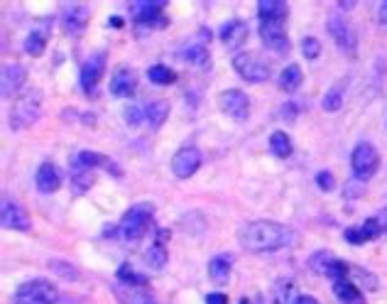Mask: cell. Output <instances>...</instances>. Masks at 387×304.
Wrapping results in <instances>:
<instances>
[{
	"label": "cell",
	"mask_w": 387,
	"mask_h": 304,
	"mask_svg": "<svg viewBox=\"0 0 387 304\" xmlns=\"http://www.w3.org/2000/svg\"><path fill=\"white\" fill-rule=\"evenodd\" d=\"M309 268L314 270V273L324 275V278H331L334 282L339 280H348V265L343 263V260L336 258L334 253L329 251H319L312 255V260H309Z\"/></svg>",
	"instance_id": "52a82bcc"
},
{
	"label": "cell",
	"mask_w": 387,
	"mask_h": 304,
	"mask_svg": "<svg viewBox=\"0 0 387 304\" xmlns=\"http://www.w3.org/2000/svg\"><path fill=\"white\" fill-rule=\"evenodd\" d=\"M343 99H346V81H339V84L331 86V89L324 94L321 108H324V111H339L343 106Z\"/></svg>",
	"instance_id": "484cf974"
},
{
	"label": "cell",
	"mask_w": 387,
	"mask_h": 304,
	"mask_svg": "<svg viewBox=\"0 0 387 304\" xmlns=\"http://www.w3.org/2000/svg\"><path fill=\"white\" fill-rule=\"evenodd\" d=\"M380 167V155L378 150L373 148L370 143H358L351 152V170L353 177L361 179V182H368V179L375 177Z\"/></svg>",
	"instance_id": "5b68a950"
},
{
	"label": "cell",
	"mask_w": 387,
	"mask_h": 304,
	"mask_svg": "<svg viewBox=\"0 0 387 304\" xmlns=\"http://www.w3.org/2000/svg\"><path fill=\"white\" fill-rule=\"evenodd\" d=\"M199 167H201V152L196 148H182L172 157V172H174V177H179V179L194 177Z\"/></svg>",
	"instance_id": "4fadbf2b"
},
{
	"label": "cell",
	"mask_w": 387,
	"mask_h": 304,
	"mask_svg": "<svg viewBox=\"0 0 387 304\" xmlns=\"http://www.w3.org/2000/svg\"><path fill=\"white\" fill-rule=\"evenodd\" d=\"M152 214H155V206L152 204H135L125 211L121 228H118L125 246H135V243L143 241V236L147 233V226H150V221H152Z\"/></svg>",
	"instance_id": "7a4b0ae2"
},
{
	"label": "cell",
	"mask_w": 387,
	"mask_h": 304,
	"mask_svg": "<svg viewBox=\"0 0 387 304\" xmlns=\"http://www.w3.org/2000/svg\"><path fill=\"white\" fill-rule=\"evenodd\" d=\"M334 295L341 304H365L363 292L353 285L351 280H339L334 282Z\"/></svg>",
	"instance_id": "44dd1931"
},
{
	"label": "cell",
	"mask_w": 387,
	"mask_h": 304,
	"mask_svg": "<svg viewBox=\"0 0 387 304\" xmlns=\"http://www.w3.org/2000/svg\"><path fill=\"white\" fill-rule=\"evenodd\" d=\"M35 184H37V189H40L42 194L57 192L59 184H62V175H59L57 165H52V162L40 165V170H37V175H35Z\"/></svg>",
	"instance_id": "e0dca14e"
},
{
	"label": "cell",
	"mask_w": 387,
	"mask_h": 304,
	"mask_svg": "<svg viewBox=\"0 0 387 304\" xmlns=\"http://www.w3.org/2000/svg\"><path fill=\"white\" fill-rule=\"evenodd\" d=\"M182 62L192 64V67H199V69H206L211 64V57H209V50L204 45H189L182 50Z\"/></svg>",
	"instance_id": "d4e9b609"
},
{
	"label": "cell",
	"mask_w": 387,
	"mask_h": 304,
	"mask_svg": "<svg viewBox=\"0 0 387 304\" xmlns=\"http://www.w3.org/2000/svg\"><path fill=\"white\" fill-rule=\"evenodd\" d=\"M147 79L157 86H170L177 81V74H174L170 67H165V64H155V67L147 69Z\"/></svg>",
	"instance_id": "f1b7e54d"
},
{
	"label": "cell",
	"mask_w": 387,
	"mask_h": 304,
	"mask_svg": "<svg viewBox=\"0 0 387 304\" xmlns=\"http://www.w3.org/2000/svg\"><path fill=\"white\" fill-rule=\"evenodd\" d=\"M326 32H329L331 40L336 42V47H339L341 52L356 57L358 35H356V30H353L351 23H346V20H341V18H331L329 23H326Z\"/></svg>",
	"instance_id": "ba28073f"
},
{
	"label": "cell",
	"mask_w": 387,
	"mask_h": 304,
	"mask_svg": "<svg viewBox=\"0 0 387 304\" xmlns=\"http://www.w3.org/2000/svg\"><path fill=\"white\" fill-rule=\"evenodd\" d=\"M238 241L248 253H275L292 243V231L277 221H250L241 226Z\"/></svg>",
	"instance_id": "6da1fadb"
},
{
	"label": "cell",
	"mask_w": 387,
	"mask_h": 304,
	"mask_svg": "<svg viewBox=\"0 0 387 304\" xmlns=\"http://www.w3.org/2000/svg\"><path fill=\"white\" fill-rule=\"evenodd\" d=\"M72 167H81V170H96V167H111V162H108L106 155H101V152H94V150H81L79 155L72 160Z\"/></svg>",
	"instance_id": "603a6c76"
},
{
	"label": "cell",
	"mask_w": 387,
	"mask_h": 304,
	"mask_svg": "<svg viewBox=\"0 0 387 304\" xmlns=\"http://www.w3.org/2000/svg\"><path fill=\"white\" fill-rule=\"evenodd\" d=\"M248 35H250V30L243 20H228V23L218 30V37H221L223 45H226L228 50H238V47H243L245 42H248Z\"/></svg>",
	"instance_id": "5bb4252c"
},
{
	"label": "cell",
	"mask_w": 387,
	"mask_h": 304,
	"mask_svg": "<svg viewBox=\"0 0 387 304\" xmlns=\"http://www.w3.org/2000/svg\"><path fill=\"white\" fill-rule=\"evenodd\" d=\"M334 175H331L329 170H321V172H316V187L319 189H324V192H331L334 189Z\"/></svg>",
	"instance_id": "8d00e7d4"
},
{
	"label": "cell",
	"mask_w": 387,
	"mask_h": 304,
	"mask_svg": "<svg viewBox=\"0 0 387 304\" xmlns=\"http://www.w3.org/2000/svg\"><path fill=\"white\" fill-rule=\"evenodd\" d=\"M135 86H138V76L130 67H118L111 76V94L118 99H128L133 96Z\"/></svg>",
	"instance_id": "9a60e30c"
},
{
	"label": "cell",
	"mask_w": 387,
	"mask_h": 304,
	"mask_svg": "<svg viewBox=\"0 0 387 304\" xmlns=\"http://www.w3.org/2000/svg\"><path fill=\"white\" fill-rule=\"evenodd\" d=\"M64 27L69 32H79L86 27V20H89V8L86 5H79V3H72V5H64Z\"/></svg>",
	"instance_id": "d6986e66"
},
{
	"label": "cell",
	"mask_w": 387,
	"mask_h": 304,
	"mask_svg": "<svg viewBox=\"0 0 387 304\" xmlns=\"http://www.w3.org/2000/svg\"><path fill=\"white\" fill-rule=\"evenodd\" d=\"M378 20H380V25L387 27V0L383 5H380V10H378Z\"/></svg>",
	"instance_id": "b9f144b4"
},
{
	"label": "cell",
	"mask_w": 387,
	"mask_h": 304,
	"mask_svg": "<svg viewBox=\"0 0 387 304\" xmlns=\"http://www.w3.org/2000/svg\"><path fill=\"white\" fill-rule=\"evenodd\" d=\"M356 275H358V280L363 282H368V290H375V287H378V280L373 278V273H368V270H363V268H356Z\"/></svg>",
	"instance_id": "f35d334b"
},
{
	"label": "cell",
	"mask_w": 387,
	"mask_h": 304,
	"mask_svg": "<svg viewBox=\"0 0 387 304\" xmlns=\"http://www.w3.org/2000/svg\"><path fill=\"white\" fill-rule=\"evenodd\" d=\"M218 103H221V111L228 113V116H231L233 121H238V123H243L245 118L250 116V101H248V96H245L241 89L223 91L221 99H218Z\"/></svg>",
	"instance_id": "7c38bea8"
},
{
	"label": "cell",
	"mask_w": 387,
	"mask_h": 304,
	"mask_svg": "<svg viewBox=\"0 0 387 304\" xmlns=\"http://www.w3.org/2000/svg\"><path fill=\"white\" fill-rule=\"evenodd\" d=\"M375 219H378V224H380V231L387 233V209H385V211H380V214L375 216Z\"/></svg>",
	"instance_id": "7bdbcfd3"
},
{
	"label": "cell",
	"mask_w": 387,
	"mask_h": 304,
	"mask_svg": "<svg viewBox=\"0 0 387 304\" xmlns=\"http://www.w3.org/2000/svg\"><path fill=\"white\" fill-rule=\"evenodd\" d=\"M280 113H282V118H285V121H294V116H297V108H294V103H285Z\"/></svg>",
	"instance_id": "60d3db41"
},
{
	"label": "cell",
	"mask_w": 387,
	"mask_h": 304,
	"mask_svg": "<svg viewBox=\"0 0 387 304\" xmlns=\"http://www.w3.org/2000/svg\"><path fill=\"white\" fill-rule=\"evenodd\" d=\"M0 221H3V226L10 228V231H30L32 228L27 209L20 202H15L13 197H8V194H5L3 202H0Z\"/></svg>",
	"instance_id": "8992f818"
},
{
	"label": "cell",
	"mask_w": 387,
	"mask_h": 304,
	"mask_svg": "<svg viewBox=\"0 0 387 304\" xmlns=\"http://www.w3.org/2000/svg\"><path fill=\"white\" fill-rule=\"evenodd\" d=\"M206 304H228V295H223V292H211V295H206Z\"/></svg>",
	"instance_id": "ab89813d"
},
{
	"label": "cell",
	"mask_w": 387,
	"mask_h": 304,
	"mask_svg": "<svg viewBox=\"0 0 387 304\" xmlns=\"http://www.w3.org/2000/svg\"><path fill=\"white\" fill-rule=\"evenodd\" d=\"M302 69L297 67V64H287L285 69L280 72V79H277V86H280L282 91H287V94H292V91H297L299 86H302Z\"/></svg>",
	"instance_id": "cb8c5ba5"
},
{
	"label": "cell",
	"mask_w": 387,
	"mask_h": 304,
	"mask_svg": "<svg viewBox=\"0 0 387 304\" xmlns=\"http://www.w3.org/2000/svg\"><path fill=\"white\" fill-rule=\"evenodd\" d=\"M140 118H145V113L140 111L138 106H130L128 111H125V123H128V126H138Z\"/></svg>",
	"instance_id": "74e56055"
},
{
	"label": "cell",
	"mask_w": 387,
	"mask_h": 304,
	"mask_svg": "<svg viewBox=\"0 0 387 304\" xmlns=\"http://www.w3.org/2000/svg\"><path fill=\"white\" fill-rule=\"evenodd\" d=\"M113 290H116V297L121 304H157L145 287H133V285H123V282H118Z\"/></svg>",
	"instance_id": "ac0fdd59"
},
{
	"label": "cell",
	"mask_w": 387,
	"mask_h": 304,
	"mask_svg": "<svg viewBox=\"0 0 387 304\" xmlns=\"http://www.w3.org/2000/svg\"><path fill=\"white\" fill-rule=\"evenodd\" d=\"M231 265H233V258L231 255H214L209 260V278L216 282V285H223L231 278Z\"/></svg>",
	"instance_id": "ffe728a7"
},
{
	"label": "cell",
	"mask_w": 387,
	"mask_h": 304,
	"mask_svg": "<svg viewBox=\"0 0 387 304\" xmlns=\"http://www.w3.org/2000/svg\"><path fill=\"white\" fill-rule=\"evenodd\" d=\"M260 40L272 52H290V40L285 35V23L280 20H263L260 23Z\"/></svg>",
	"instance_id": "8fae6325"
},
{
	"label": "cell",
	"mask_w": 387,
	"mask_h": 304,
	"mask_svg": "<svg viewBox=\"0 0 387 304\" xmlns=\"http://www.w3.org/2000/svg\"><path fill=\"white\" fill-rule=\"evenodd\" d=\"M103 72H106V54L103 52L91 54V57L84 62V67H81V79H79L86 96H96L98 84H101V79H103Z\"/></svg>",
	"instance_id": "9c48e42d"
},
{
	"label": "cell",
	"mask_w": 387,
	"mask_h": 304,
	"mask_svg": "<svg viewBox=\"0 0 387 304\" xmlns=\"http://www.w3.org/2000/svg\"><path fill=\"white\" fill-rule=\"evenodd\" d=\"M145 260H147V265L155 268V270L165 268V265H167V248L162 246V243H152V246L147 248Z\"/></svg>",
	"instance_id": "1f68e13d"
},
{
	"label": "cell",
	"mask_w": 387,
	"mask_h": 304,
	"mask_svg": "<svg viewBox=\"0 0 387 304\" xmlns=\"http://www.w3.org/2000/svg\"><path fill=\"white\" fill-rule=\"evenodd\" d=\"M233 69L241 74V79L250 81V84H260V81L270 79V67L260 62L253 54H236L233 57Z\"/></svg>",
	"instance_id": "30bf717a"
},
{
	"label": "cell",
	"mask_w": 387,
	"mask_h": 304,
	"mask_svg": "<svg viewBox=\"0 0 387 304\" xmlns=\"http://www.w3.org/2000/svg\"><path fill=\"white\" fill-rule=\"evenodd\" d=\"M255 304H263V300H260V297H258V302H255Z\"/></svg>",
	"instance_id": "7dc6e473"
},
{
	"label": "cell",
	"mask_w": 387,
	"mask_h": 304,
	"mask_svg": "<svg viewBox=\"0 0 387 304\" xmlns=\"http://www.w3.org/2000/svg\"><path fill=\"white\" fill-rule=\"evenodd\" d=\"M118 282H123V285H133V287H145L147 278L143 273H138V270H133L130 265H121V268H118Z\"/></svg>",
	"instance_id": "d6a6232c"
},
{
	"label": "cell",
	"mask_w": 387,
	"mask_h": 304,
	"mask_svg": "<svg viewBox=\"0 0 387 304\" xmlns=\"http://www.w3.org/2000/svg\"><path fill=\"white\" fill-rule=\"evenodd\" d=\"M258 15H260V23H263V20H280V23H285L287 3H282V0H260Z\"/></svg>",
	"instance_id": "7402d4cb"
},
{
	"label": "cell",
	"mask_w": 387,
	"mask_h": 304,
	"mask_svg": "<svg viewBox=\"0 0 387 304\" xmlns=\"http://www.w3.org/2000/svg\"><path fill=\"white\" fill-rule=\"evenodd\" d=\"M45 47H47V35L45 32H30L27 35V40H25V52L27 54H32V57H40L42 52H45Z\"/></svg>",
	"instance_id": "836d02e7"
},
{
	"label": "cell",
	"mask_w": 387,
	"mask_h": 304,
	"mask_svg": "<svg viewBox=\"0 0 387 304\" xmlns=\"http://www.w3.org/2000/svg\"><path fill=\"white\" fill-rule=\"evenodd\" d=\"M27 72L23 64H5L3 67V99H13L23 89Z\"/></svg>",
	"instance_id": "2e32d148"
},
{
	"label": "cell",
	"mask_w": 387,
	"mask_h": 304,
	"mask_svg": "<svg viewBox=\"0 0 387 304\" xmlns=\"http://www.w3.org/2000/svg\"><path fill=\"white\" fill-rule=\"evenodd\" d=\"M272 304H294V282L280 280L272 292Z\"/></svg>",
	"instance_id": "f546056e"
},
{
	"label": "cell",
	"mask_w": 387,
	"mask_h": 304,
	"mask_svg": "<svg viewBox=\"0 0 387 304\" xmlns=\"http://www.w3.org/2000/svg\"><path fill=\"white\" fill-rule=\"evenodd\" d=\"M302 52H304V57H307V59H316L321 54V42L312 35L304 37V40H302Z\"/></svg>",
	"instance_id": "d590c367"
},
{
	"label": "cell",
	"mask_w": 387,
	"mask_h": 304,
	"mask_svg": "<svg viewBox=\"0 0 387 304\" xmlns=\"http://www.w3.org/2000/svg\"><path fill=\"white\" fill-rule=\"evenodd\" d=\"M270 150H272V155H275V157L285 160V157L292 155V140L287 138V133L275 130V133L270 135Z\"/></svg>",
	"instance_id": "4316f807"
},
{
	"label": "cell",
	"mask_w": 387,
	"mask_h": 304,
	"mask_svg": "<svg viewBox=\"0 0 387 304\" xmlns=\"http://www.w3.org/2000/svg\"><path fill=\"white\" fill-rule=\"evenodd\" d=\"M94 184V175L91 170H81V167H72V187L76 194H84Z\"/></svg>",
	"instance_id": "4dcf8cb0"
},
{
	"label": "cell",
	"mask_w": 387,
	"mask_h": 304,
	"mask_svg": "<svg viewBox=\"0 0 387 304\" xmlns=\"http://www.w3.org/2000/svg\"><path fill=\"white\" fill-rule=\"evenodd\" d=\"M167 116H170V108L162 101H155L145 108V121L150 123V128H160L167 121Z\"/></svg>",
	"instance_id": "83f0119b"
},
{
	"label": "cell",
	"mask_w": 387,
	"mask_h": 304,
	"mask_svg": "<svg viewBox=\"0 0 387 304\" xmlns=\"http://www.w3.org/2000/svg\"><path fill=\"white\" fill-rule=\"evenodd\" d=\"M294 304H319L314 300V297H309V295H302V297H297V300H294Z\"/></svg>",
	"instance_id": "ee69618b"
},
{
	"label": "cell",
	"mask_w": 387,
	"mask_h": 304,
	"mask_svg": "<svg viewBox=\"0 0 387 304\" xmlns=\"http://www.w3.org/2000/svg\"><path fill=\"white\" fill-rule=\"evenodd\" d=\"M111 25H113V27H121V25H123V20H121V18H111Z\"/></svg>",
	"instance_id": "f6af8a7d"
},
{
	"label": "cell",
	"mask_w": 387,
	"mask_h": 304,
	"mask_svg": "<svg viewBox=\"0 0 387 304\" xmlns=\"http://www.w3.org/2000/svg\"><path fill=\"white\" fill-rule=\"evenodd\" d=\"M57 300H59L57 285L49 280L37 278V280L23 282V285L15 290L10 304H54Z\"/></svg>",
	"instance_id": "277c9868"
},
{
	"label": "cell",
	"mask_w": 387,
	"mask_h": 304,
	"mask_svg": "<svg viewBox=\"0 0 387 304\" xmlns=\"http://www.w3.org/2000/svg\"><path fill=\"white\" fill-rule=\"evenodd\" d=\"M241 304H250V302L248 300H241Z\"/></svg>",
	"instance_id": "bcb514c9"
},
{
	"label": "cell",
	"mask_w": 387,
	"mask_h": 304,
	"mask_svg": "<svg viewBox=\"0 0 387 304\" xmlns=\"http://www.w3.org/2000/svg\"><path fill=\"white\" fill-rule=\"evenodd\" d=\"M42 116V91L40 89H27L20 99H15L13 111H10V128L25 130L35 126Z\"/></svg>",
	"instance_id": "3957f363"
},
{
	"label": "cell",
	"mask_w": 387,
	"mask_h": 304,
	"mask_svg": "<svg viewBox=\"0 0 387 304\" xmlns=\"http://www.w3.org/2000/svg\"><path fill=\"white\" fill-rule=\"evenodd\" d=\"M49 270H54V273L59 275V278H64V280H79V270L74 268L72 263H64V260H49Z\"/></svg>",
	"instance_id": "e575fe53"
}]
</instances>
